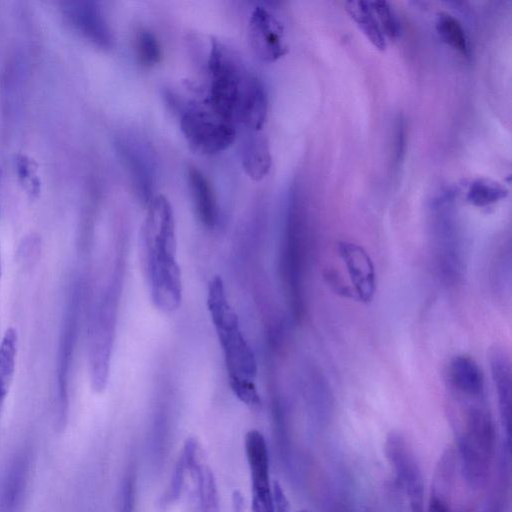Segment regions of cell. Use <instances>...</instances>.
I'll list each match as a JSON object with an SVG mask.
<instances>
[{
  "mask_svg": "<svg viewBox=\"0 0 512 512\" xmlns=\"http://www.w3.org/2000/svg\"><path fill=\"white\" fill-rule=\"evenodd\" d=\"M0 278H1V253H0Z\"/></svg>",
  "mask_w": 512,
  "mask_h": 512,
  "instance_id": "31",
  "label": "cell"
},
{
  "mask_svg": "<svg viewBox=\"0 0 512 512\" xmlns=\"http://www.w3.org/2000/svg\"><path fill=\"white\" fill-rule=\"evenodd\" d=\"M276 512H280V511H276Z\"/></svg>",
  "mask_w": 512,
  "mask_h": 512,
  "instance_id": "33",
  "label": "cell"
},
{
  "mask_svg": "<svg viewBox=\"0 0 512 512\" xmlns=\"http://www.w3.org/2000/svg\"><path fill=\"white\" fill-rule=\"evenodd\" d=\"M436 30L442 40L463 55L469 54L468 38L461 22L448 12H439Z\"/></svg>",
  "mask_w": 512,
  "mask_h": 512,
  "instance_id": "23",
  "label": "cell"
},
{
  "mask_svg": "<svg viewBox=\"0 0 512 512\" xmlns=\"http://www.w3.org/2000/svg\"><path fill=\"white\" fill-rule=\"evenodd\" d=\"M489 363L500 414L504 425L509 429L512 397L511 361L506 350L496 346L489 352Z\"/></svg>",
  "mask_w": 512,
  "mask_h": 512,
  "instance_id": "15",
  "label": "cell"
},
{
  "mask_svg": "<svg viewBox=\"0 0 512 512\" xmlns=\"http://www.w3.org/2000/svg\"><path fill=\"white\" fill-rule=\"evenodd\" d=\"M180 127L189 147L201 155H214L225 150L236 137L235 125L207 105H189L181 115Z\"/></svg>",
  "mask_w": 512,
  "mask_h": 512,
  "instance_id": "4",
  "label": "cell"
},
{
  "mask_svg": "<svg viewBox=\"0 0 512 512\" xmlns=\"http://www.w3.org/2000/svg\"><path fill=\"white\" fill-rule=\"evenodd\" d=\"M245 451L251 474L252 511L274 512L268 448L260 431L252 429L246 433Z\"/></svg>",
  "mask_w": 512,
  "mask_h": 512,
  "instance_id": "8",
  "label": "cell"
},
{
  "mask_svg": "<svg viewBox=\"0 0 512 512\" xmlns=\"http://www.w3.org/2000/svg\"><path fill=\"white\" fill-rule=\"evenodd\" d=\"M307 259V242L304 226L299 214L289 213L283 256L282 269L284 282L293 315L300 319L304 312V275Z\"/></svg>",
  "mask_w": 512,
  "mask_h": 512,
  "instance_id": "6",
  "label": "cell"
},
{
  "mask_svg": "<svg viewBox=\"0 0 512 512\" xmlns=\"http://www.w3.org/2000/svg\"><path fill=\"white\" fill-rule=\"evenodd\" d=\"M71 24L96 45L108 48L112 34L106 18L96 2H69L64 8Z\"/></svg>",
  "mask_w": 512,
  "mask_h": 512,
  "instance_id": "12",
  "label": "cell"
},
{
  "mask_svg": "<svg viewBox=\"0 0 512 512\" xmlns=\"http://www.w3.org/2000/svg\"><path fill=\"white\" fill-rule=\"evenodd\" d=\"M120 153L140 197L148 203L153 197L152 168L148 157L137 143L131 141L121 143Z\"/></svg>",
  "mask_w": 512,
  "mask_h": 512,
  "instance_id": "18",
  "label": "cell"
},
{
  "mask_svg": "<svg viewBox=\"0 0 512 512\" xmlns=\"http://www.w3.org/2000/svg\"><path fill=\"white\" fill-rule=\"evenodd\" d=\"M493 426L487 412L479 407L470 408L467 416V431L461 439V450L466 471L471 477L483 472L486 457L492 443Z\"/></svg>",
  "mask_w": 512,
  "mask_h": 512,
  "instance_id": "10",
  "label": "cell"
},
{
  "mask_svg": "<svg viewBox=\"0 0 512 512\" xmlns=\"http://www.w3.org/2000/svg\"><path fill=\"white\" fill-rule=\"evenodd\" d=\"M118 290L116 282L110 285L97 307L90 337V375L96 392L105 389L109 374L114 338Z\"/></svg>",
  "mask_w": 512,
  "mask_h": 512,
  "instance_id": "5",
  "label": "cell"
},
{
  "mask_svg": "<svg viewBox=\"0 0 512 512\" xmlns=\"http://www.w3.org/2000/svg\"><path fill=\"white\" fill-rule=\"evenodd\" d=\"M207 106L221 118L246 130L261 131L267 116V95L261 80L227 45L213 41L208 57Z\"/></svg>",
  "mask_w": 512,
  "mask_h": 512,
  "instance_id": "1",
  "label": "cell"
},
{
  "mask_svg": "<svg viewBox=\"0 0 512 512\" xmlns=\"http://www.w3.org/2000/svg\"><path fill=\"white\" fill-rule=\"evenodd\" d=\"M207 307L224 353L229 383L253 381L257 374V362L241 333L237 315L227 300L220 276H214L209 282Z\"/></svg>",
  "mask_w": 512,
  "mask_h": 512,
  "instance_id": "3",
  "label": "cell"
},
{
  "mask_svg": "<svg viewBox=\"0 0 512 512\" xmlns=\"http://www.w3.org/2000/svg\"><path fill=\"white\" fill-rule=\"evenodd\" d=\"M144 269L154 306L173 312L181 305L182 281L176 258V230L172 206L164 195L153 196L141 226Z\"/></svg>",
  "mask_w": 512,
  "mask_h": 512,
  "instance_id": "2",
  "label": "cell"
},
{
  "mask_svg": "<svg viewBox=\"0 0 512 512\" xmlns=\"http://www.w3.org/2000/svg\"><path fill=\"white\" fill-rule=\"evenodd\" d=\"M17 333L9 328L0 340V415L15 374Z\"/></svg>",
  "mask_w": 512,
  "mask_h": 512,
  "instance_id": "19",
  "label": "cell"
},
{
  "mask_svg": "<svg viewBox=\"0 0 512 512\" xmlns=\"http://www.w3.org/2000/svg\"><path fill=\"white\" fill-rule=\"evenodd\" d=\"M187 175L197 217L204 226L213 228L218 219V207L214 190L207 177L196 167H190Z\"/></svg>",
  "mask_w": 512,
  "mask_h": 512,
  "instance_id": "16",
  "label": "cell"
},
{
  "mask_svg": "<svg viewBox=\"0 0 512 512\" xmlns=\"http://www.w3.org/2000/svg\"><path fill=\"white\" fill-rule=\"evenodd\" d=\"M346 10L363 31L369 41L379 50L386 48V38L371 8L369 1H348Z\"/></svg>",
  "mask_w": 512,
  "mask_h": 512,
  "instance_id": "20",
  "label": "cell"
},
{
  "mask_svg": "<svg viewBox=\"0 0 512 512\" xmlns=\"http://www.w3.org/2000/svg\"><path fill=\"white\" fill-rule=\"evenodd\" d=\"M449 380L461 394L480 397L484 391L483 373L475 360L467 355L455 356L449 365Z\"/></svg>",
  "mask_w": 512,
  "mask_h": 512,
  "instance_id": "17",
  "label": "cell"
},
{
  "mask_svg": "<svg viewBox=\"0 0 512 512\" xmlns=\"http://www.w3.org/2000/svg\"><path fill=\"white\" fill-rule=\"evenodd\" d=\"M30 468L28 451H18L5 471L0 487V512H20L25 499Z\"/></svg>",
  "mask_w": 512,
  "mask_h": 512,
  "instance_id": "13",
  "label": "cell"
},
{
  "mask_svg": "<svg viewBox=\"0 0 512 512\" xmlns=\"http://www.w3.org/2000/svg\"><path fill=\"white\" fill-rule=\"evenodd\" d=\"M15 165L17 178L23 190L31 199H37L42 188L37 162L26 154H18Z\"/></svg>",
  "mask_w": 512,
  "mask_h": 512,
  "instance_id": "26",
  "label": "cell"
},
{
  "mask_svg": "<svg viewBox=\"0 0 512 512\" xmlns=\"http://www.w3.org/2000/svg\"><path fill=\"white\" fill-rule=\"evenodd\" d=\"M248 36L253 51L263 61L274 62L287 52L284 28L266 7L256 6L252 10L248 22Z\"/></svg>",
  "mask_w": 512,
  "mask_h": 512,
  "instance_id": "9",
  "label": "cell"
},
{
  "mask_svg": "<svg viewBox=\"0 0 512 512\" xmlns=\"http://www.w3.org/2000/svg\"><path fill=\"white\" fill-rule=\"evenodd\" d=\"M338 254L343 261L350 281L353 285V295L361 302H370L376 292V272L370 255L360 245L341 241L338 244Z\"/></svg>",
  "mask_w": 512,
  "mask_h": 512,
  "instance_id": "11",
  "label": "cell"
},
{
  "mask_svg": "<svg viewBox=\"0 0 512 512\" xmlns=\"http://www.w3.org/2000/svg\"><path fill=\"white\" fill-rule=\"evenodd\" d=\"M191 471L197 478L201 512H219L218 493L211 470L197 462Z\"/></svg>",
  "mask_w": 512,
  "mask_h": 512,
  "instance_id": "25",
  "label": "cell"
},
{
  "mask_svg": "<svg viewBox=\"0 0 512 512\" xmlns=\"http://www.w3.org/2000/svg\"><path fill=\"white\" fill-rule=\"evenodd\" d=\"M371 8L384 33L390 38H397L400 34L398 18L388 2L376 0L370 2Z\"/></svg>",
  "mask_w": 512,
  "mask_h": 512,
  "instance_id": "28",
  "label": "cell"
},
{
  "mask_svg": "<svg viewBox=\"0 0 512 512\" xmlns=\"http://www.w3.org/2000/svg\"><path fill=\"white\" fill-rule=\"evenodd\" d=\"M240 147L244 171L252 180H262L269 173L272 164L266 136L261 131L247 130Z\"/></svg>",
  "mask_w": 512,
  "mask_h": 512,
  "instance_id": "14",
  "label": "cell"
},
{
  "mask_svg": "<svg viewBox=\"0 0 512 512\" xmlns=\"http://www.w3.org/2000/svg\"><path fill=\"white\" fill-rule=\"evenodd\" d=\"M428 512H449L446 499L442 494L434 491L428 506Z\"/></svg>",
  "mask_w": 512,
  "mask_h": 512,
  "instance_id": "30",
  "label": "cell"
},
{
  "mask_svg": "<svg viewBox=\"0 0 512 512\" xmlns=\"http://www.w3.org/2000/svg\"><path fill=\"white\" fill-rule=\"evenodd\" d=\"M135 50L138 61L143 66L151 67L161 60V46L156 36L149 30L142 29L137 32Z\"/></svg>",
  "mask_w": 512,
  "mask_h": 512,
  "instance_id": "27",
  "label": "cell"
},
{
  "mask_svg": "<svg viewBox=\"0 0 512 512\" xmlns=\"http://www.w3.org/2000/svg\"><path fill=\"white\" fill-rule=\"evenodd\" d=\"M301 512H306V511H301Z\"/></svg>",
  "mask_w": 512,
  "mask_h": 512,
  "instance_id": "32",
  "label": "cell"
},
{
  "mask_svg": "<svg viewBox=\"0 0 512 512\" xmlns=\"http://www.w3.org/2000/svg\"><path fill=\"white\" fill-rule=\"evenodd\" d=\"M385 452L398 481L406 493L411 512H424V486L415 455L401 433L391 432Z\"/></svg>",
  "mask_w": 512,
  "mask_h": 512,
  "instance_id": "7",
  "label": "cell"
},
{
  "mask_svg": "<svg viewBox=\"0 0 512 512\" xmlns=\"http://www.w3.org/2000/svg\"><path fill=\"white\" fill-rule=\"evenodd\" d=\"M508 189L490 178H477L469 185L467 201L476 207H487L506 198Z\"/></svg>",
  "mask_w": 512,
  "mask_h": 512,
  "instance_id": "22",
  "label": "cell"
},
{
  "mask_svg": "<svg viewBox=\"0 0 512 512\" xmlns=\"http://www.w3.org/2000/svg\"><path fill=\"white\" fill-rule=\"evenodd\" d=\"M511 283V248L505 246L496 248L491 266V285L495 293L504 295L510 293Z\"/></svg>",
  "mask_w": 512,
  "mask_h": 512,
  "instance_id": "24",
  "label": "cell"
},
{
  "mask_svg": "<svg viewBox=\"0 0 512 512\" xmlns=\"http://www.w3.org/2000/svg\"><path fill=\"white\" fill-rule=\"evenodd\" d=\"M197 443L193 438L185 441L181 455L178 458L169 487L163 497L165 504L176 501L184 483V477L187 470L191 471L197 463Z\"/></svg>",
  "mask_w": 512,
  "mask_h": 512,
  "instance_id": "21",
  "label": "cell"
},
{
  "mask_svg": "<svg viewBox=\"0 0 512 512\" xmlns=\"http://www.w3.org/2000/svg\"><path fill=\"white\" fill-rule=\"evenodd\" d=\"M133 501V485L131 479H127L122 488L119 512H132Z\"/></svg>",
  "mask_w": 512,
  "mask_h": 512,
  "instance_id": "29",
  "label": "cell"
}]
</instances>
